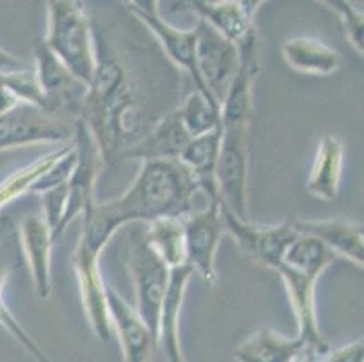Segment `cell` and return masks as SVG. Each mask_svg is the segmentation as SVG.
Masks as SVG:
<instances>
[{"instance_id":"cb8c5ba5","label":"cell","mask_w":364,"mask_h":362,"mask_svg":"<svg viewBox=\"0 0 364 362\" xmlns=\"http://www.w3.org/2000/svg\"><path fill=\"white\" fill-rule=\"evenodd\" d=\"M336 259V254L330 252L328 248L324 247L321 241H317L316 238H312V235L297 234V238L294 239L292 243L289 245V248L284 250V255L283 259H281L279 265L319 281V277L324 274V270H326Z\"/></svg>"},{"instance_id":"f546056e","label":"cell","mask_w":364,"mask_h":362,"mask_svg":"<svg viewBox=\"0 0 364 362\" xmlns=\"http://www.w3.org/2000/svg\"><path fill=\"white\" fill-rule=\"evenodd\" d=\"M18 104H21V102H18V98L13 95L11 89H9L8 85L2 82V78H0V115H4V112L11 111V109L16 107Z\"/></svg>"},{"instance_id":"52a82bcc","label":"cell","mask_w":364,"mask_h":362,"mask_svg":"<svg viewBox=\"0 0 364 362\" xmlns=\"http://www.w3.org/2000/svg\"><path fill=\"white\" fill-rule=\"evenodd\" d=\"M196 65L205 89L221 107L240 68V49L200 18L196 20Z\"/></svg>"},{"instance_id":"3957f363","label":"cell","mask_w":364,"mask_h":362,"mask_svg":"<svg viewBox=\"0 0 364 362\" xmlns=\"http://www.w3.org/2000/svg\"><path fill=\"white\" fill-rule=\"evenodd\" d=\"M44 44L80 84L89 87L97 71V42L85 8L75 0L48 2Z\"/></svg>"},{"instance_id":"277c9868","label":"cell","mask_w":364,"mask_h":362,"mask_svg":"<svg viewBox=\"0 0 364 362\" xmlns=\"http://www.w3.org/2000/svg\"><path fill=\"white\" fill-rule=\"evenodd\" d=\"M216 188L221 207L243 221L248 218V125H221L216 161Z\"/></svg>"},{"instance_id":"d6986e66","label":"cell","mask_w":364,"mask_h":362,"mask_svg":"<svg viewBox=\"0 0 364 362\" xmlns=\"http://www.w3.org/2000/svg\"><path fill=\"white\" fill-rule=\"evenodd\" d=\"M221 127L208 134L193 138L183 149L178 161L193 176L198 191L208 198V203L220 205L216 188V161L220 152Z\"/></svg>"},{"instance_id":"6da1fadb","label":"cell","mask_w":364,"mask_h":362,"mask_svg":"<svg viewBox=\"0 0 364 362\" xmlns=\"http://www.w3.org/2000/svg\"><path fill=\"white\" fill-rule=\"evenodd\" d=\"M95 42L97 71L85 91L80 122L91 131L104 164H109L120 152L125 154L149 127L144 125L145 116L136 85L124 62L104 38L95 36Z\"/></svg>"},{"instance_id":"d4e9b609","label":"cell","mask_w":364,"mask_h":362,"mask_svg":"<svg viewBox=\"0 0 364 362\" xmlns=\"http://www.w3.org/2000/svg\"><path fill=\"white\" fill-rule=\"evenodd\" d=\"M176 112L191 138L208 134L221 127L220 105L196 89L185 96L180 107H176Z\"/></svg>"},{"instance_id":"9a60e30c","label":"cell","mask_w":364,"mask_h":362,"mask_svg":"<svg viewBox=\"0 0 364 362\" xmlns=\"http://www.w3.org/2000/svg\"><path fill=\"white\" fill-rule=\"evenodd\" d=\"M274 272L279 274L283 279L287 294H289L290 304H292L294 315L297 321V339H301L306 346H312L319 351H328V344L323 339L317 323V310H316V279L303 275L296 270L277 265Z\"/></svg>"},{"instance_id":"5bb4252c","label":"cell","mask_w":364,"mask_h":362,"mask_svg":"<svg viewBox=\"0 0 364 362\" xmlns=\"http://www.w3.org/2000/svg\"><path fill=\"white\" fill-rule=\"evenodd\" d=\"M194 270L188 265L168 270L167 290L160 308L158 323V350L167 362H185L180 343V315L187 295V287Z\"/></svg>"},{"instance_id":"44dd1931","label":"cell","mask_w":364,"mask_h":362,"mask_svg":"<svg viewBox=\"0 0 364 362\" xmlns=\"http://www.w3.org/2000/svg\"><path fill=\"white\" fill-rule=\"evenodd\" d=\"M284 64L306 75H333L341 68V56L336 49L310 36H296L287 40L281 48Z\"/></svg>"},{"instance_id":"ba28073f","label":"cell","mask_w":364,"mask_h":362,"mask_svg":"<svg viewBox=\"0 0 364 362\" xmlns=\"http://www.w3.org/2000/svg\"><path fill=\"white\" fill-rule=\"evenodd\" d=\"M125 6H127L129 11L136 16L145 28H149V31H151L152 35L156 36L158 42L161 44L164 51L167 53L168 58H171L181 71L187 73L188 78L193 80L194 85H196V91H200L201 95L207 96L208 100L216 102V100L207 92L203 82H201L200 73H198L196 26H194L193 29L174 28V26L168 24L167 20L160 15L156 2H125Z\"/></svg>"},{"instance_id":"7402d4cb","label":"cell","mask_w":364,"mask_h":362,"mask_svg":"<svg viewBox=\"0 0 364 362\" xmlns=\"http://www.w3.org/2000/svg\"><path fill=\"white\" fill-rule=\"evenodd\" d=\"M304 343L289 339L270 328H261L234 350L236 362H296Z\"/></svg>"},{"instance_id":"8fae6325","label":"cell","mask_w":364,"mask_h":362,"mask_svg":"<svg viewBox=\"0 0 364 362\" xmlns=\"http://www.w3.org/2000/svg\"><path fill=\"white\" fill-rule=\"evenodd\" d=\"M220 211L225 221V232L236 239V243L243 248L245 254L272 270L281 263L284 250L297 238V232L292 227V219L272 225V227H259V225L236 218L221 205Z\"/></svg>"},{"instance_id":"9c48e42d","label":"cell","mask_w":364,"mask_h":362,"mask_svg":"<svg viewBox=\"0 0 364 362\" xmlns=\"http://www.w3.org/2000/svg\"><path fill=\"white\" fill-rule=\"evenodd\" d=\"M187 265L200 274L207 287L216 283V255L225 234L220 205L208 203L203 211H194L183 218Z\"/></svg>"},{"instance_id":"603a6c76","label":"cell","mask_w":364,"mask_h":362,"mask_svg":"<svg viewBox=\"0 0 364 362\" xmlns=\"http://www.w3.org/2000/svg\"><path fill=\"white\" fill-rule=\"evenodd\" d=\"M145 241L152 252L164 261L168 270L187 265V250H185L183 219L160 218L147 223L144 230Z\"/></svg>"},{"instance_id":"4316f807","label":"cell","mask_w":364,"mask_h":362,"mask_svg":"<svg viewBox=\"0 0 364 362\" xmlns=\"http://www.w3.org/2000/svg\"><path fill=\"white\" fill-rule=\"evenodd\" d=\"M8 275H9L8 267H2V265H0V326L4 328V330L8 331V334L15 339L16 343L21 344V346L28 351V355H31L36 362H53L51 358L46 355V351L42 350L35 341H33L31 335L21 326V323L16 321L13 312H9L8 304H6L4 301V288H6V281H8Z\"/></svg>"},{"instance_id":"ffe728a7","label":"cell","mask_w":364,"mask_h":362,"mask_svg":"<svg viewBox=\"0 0 364 362\" xmlns=\"http://www.w3.org/2000/svg\"><path fill=\"white\" fill-rule=\"evenodd\" d=\"M344 149L339 139L332 134L321 138L316 151L312 169L306 178L304 188L312 198L332 203L339 196L341 176H343Z\"/></svg>"},{"instance_id":"5b68a950","label":"cell","mask_w":364,"mask_h":362,"mask_svg":"<svg viewBox=\"0 0 364 362\" xmlns=\"http://www.w3.org/2000/svg\"><path fill=\"white\" fill-rule=\"evenodd\" d=\"M127 272L134 288L136 307L149 330L158 341V323H160V308L168 283V268L158 257L149 243L144 232H134L127 247Z\"/></svg>"},{"instance_id":"30bf717a","label":"cell","mask_w":364,"mask_h":362,"mask_svg":"<svg viewBox=\"0 0 364 362\" xmlns=\"http://www.w3.org/2000/svg\"><path fill=\"white\" fill-rule=\"evenodd\" d=\"M100 255L102 252L78 241L73 252V268H75L82 308H84L89 326L97 339H100L102 343H107L112 337V330L109 323L107 301H105L107 281L100 270Z\"/></svg>"},{"instance_id":"ac0fdd59","label":"cell","mask_w":364,"mask_h":362,"mask_svg":"<svg viewBox=\"0 0 364 362\" xmlns=\"http://www.w3.org/2000/svg\"><path fill=\"white\" fill-rule=\"evenodd\" d=\"M187 129L181 124L176 109L156 119L144 136L124 156L145 159H178L191 142Z\"/></svg>"},{"instance_id":"83f0119b","label":"cell","mask_w":364,"mask_h":362,"mask_svg":"<svg viewBox=\"0 0 364 362\" xmlns=\"http://www.w3.org/2000/svg\"><path fill=\"white\" fill-rule=\"evenodd\" d=\"M324 6H328L330 9L339 15L341 24H343V31L348 38L350 46L357 51V55L363 56L364 46H363V33H364V18L363 11L357 9L355 6L344 0H328L324 2Z\"/></svg>"},{"instance_id":"1f68e13d","label":"cell","mask_w":364,"mask_h":362,"mask_svg":"<svg viewBox=\"0 0 364 362\" xmlns=\"http://www.w3.org/2000/svg\"><path fill=\"white\" fill-rule=\"evenodd\" d=\"M4 223H6V219H0V235H2V230H4Z\"/></svg>"},{"instance_id":"f1b7e54d","label":"cell","mask_w":364,"mask_h":362,"mask_svg":"<svg viewBox=\"0 0 364 362\" xmlns=\"http://www.w3.org/2000/svg\"><path fill=\"white\" fill-rule=\"evenodd\" d=\"M21 69H26V64L21 58L9 55L8 51L0 48V75L4 73H13V71H21Z\"/></svg>"},{"instance_id":"4dcf8cb0","label":"cell","mask_w":364,"mask_h":362,"mask_svg":"<svg viewBox=\"0 0 364 362\" xmlns=\"http://www.w3.org/2000/svg\"><path fill=\"white\" fill-rule=\"evenodd\" d=\"M151 362H167V361H165V358L160 355V357H154V358H152Z\"/></svg>"},{"instance_id":"484cf974","label":"cell","mask_w":364,"mask_h":362,"mask_svg":"<svg viewBox=\"0 0 364 362\" xmlns=\"http://www.w3.org/2000/svg\"><path fill=\"white\" fill-rule=\"evenodd\" d=\"M65 149H58L55 152H49V154L42 156V158L35 159L26 167L18 169L13 174H9L8 178L0 181V208H4L6 205H9L15 199L22 198L24 194L33 192V188L36 187V183L41 181L42 176L53 167V165L60 159V156L64 154Z\"/></svg>"},{"instance_id":"2e32d148","label":"cell","mask_w":364,"mask_h":362,"mask_svg":"<svg viewBox=\"0 0 364 362\" xmlns=\"http://www.w3.org/2000/svg\"><path fill=\"white\" fill-rule=\"evenodd\" d=\"M292 227L297 234L312 235L317 241L353 265H364V234L363 225L346 219H292Z\"/></svg>"},{"instance_id":"8992f818","label":"cell","mask_w":364,"mask_h":362,"mask_svg":"<svg viewBox=\"0 0 364 362\" xmlns=\"http://www.w3.org/2000/svg\"><path fill=\"white\" fill-rule=\"evenodd\" d=\"M76 122L31 104H18L0 115V152L73 138Z\"/></svg>"},{"instance_id":"e0dca14e","label":"cell","mask_w":364,"mask_h":362,"mask_svg":"<svg viewBox=\"0 0 364 362\" xmlns=\"http://www.w3.org/2000/svg\"><path fill=\"white\" fill-rule=\"evenodd\" d=\"M22 250L31 272L33 287L36 297L48 299L51 295L53 277H51V252L53 239L51 230L41 214L26 215L18 225Z\"/></svg>"},{"instance_id":"7a4b0ae2","label":"cell","mask_w":364,"mask_h":362,"mask_svg":"<svg viewBox=\"0 0 364 362\" xmlns=\"http://www.w3.org/2000/svg\"><path fill=\"white\" fill-rule=\"evenodd\" d=\"M198 185L178 159H145L122 196L92 203L91 211L114 234L124 225L151 223L160 218H187L194 212Z\"/></svg>"},{"instance_id":"4fadbf2b","label":"cell","mask_w":364,"mask_h":362,"mask_svg":"<svg viewBox=\"0 0 364 362\" xmlns=\"http://www.w3.org/2000/svg\"><path fill=\"white\" fill-rule=\"evenodd\" d=\"M263 2L257 0H196L188 2V11L196 13L198 18L207 22L210 28L216 29L220 35L230 40L232 44H243L248 35L256 31L254 18Z\"/></svg>"},{"instance_id":"7c38bea8","label":"cell","mask_w":364,"mask_h":362,"mask_svg":"<svg viewBox=\"0 0 364 362\" xmlns=\"http://www.w3.org/2000/svg\"><path fill=\"white\" fill-rule=\"evenodd\" d=\"M105 301L111 330L117 334L124 362H151L158 355V341L140 314L109 283L105 284Z\"/></svg>"}]
</instances>
